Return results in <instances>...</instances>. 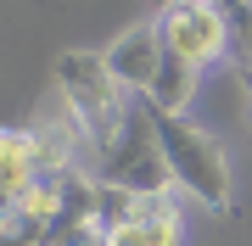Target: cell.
Returning <instances> with one entry per match:
<instances>
[{"label": "cell", "mask_w": 252, "mask_h": 246, "mask_svg": "<svg viewBox=\"0 0 252 246\" xmlns=\"http://www.w3.org/2000/svg\"><path fill=\"white\" fill-rule=\"evenodd\" d=\"M241 84H247V95H252V62H241Z\"/></svg>", "instance_id": "cell-11"}, {"label": "cell", "mask_w": 252, "mask_h": 246, "mask_svg": "<svg viewBox=\"0 0 252 246\" xmlns=\"http://www.w3.org/2000/svg\"><path fill=\"white\" fill-rule=\"evenodd\" d=\"M90 157H95V179L101 185H124V191H140V196H174L180 191L168 157H162L157 118L146 107V95H135V107L124 112V123L107 140H95Z\"/></svg>", "instance_id": "cell-1"}, {"label": "cell", "mask_w": 252, "mask_h": 246, "mask_svg": "<svg viewBox=\"0 0 252 246\" xmlns=\"http://www.w3.org/2000/svg\"><path fill=\"white\" fill-rule=\"evenodd\" d=\"M157 6V17H168V11H180V6H190V0H152Z\"/></svg>", "instance_id": "cell-10"}, {"label": "cell", "mask_w": 252, "mask_h": 246, "mask_svg": "<svg viewBox=\"0 0 252 246\" xmlns=\"http://www.w3.org/2000/svg\"><path fill=\"white\" fill-rule=\"evenodd\" d=\"M101 56H107L112 79L124 84L129 95H146V90H152V79H157V67H162V56H168V45H162V23H135V28H124Z\"/></svg>", "instance_id": "cell-5"}, {"label": "cell", "mask_w": 252, "mask_h": 246, "mask_svg": "<svg viewBox=\"0 0 252 246\" xmlns=\"http://www.w3.org/2000/svg\"><path fill=\"white\" fill-rule=\"evenodd\" d=\"M56 90H62V107L84 123L90 146L107 140L124 123V112L135 107V95L112 79V67H107L101 51H62L56 56Z\"/></svg>", "instance_id": "cell-3"}, {"label": "cell", "mask_w": 252, "mask_h": 246, "mask_svg": "<svg viewBox=\"0 0 252 246\" xmlns=\"http://www.w3.org/2000/svg\"><path fill=\"white\" fill-rule=\"evenodd\" d=\"M230 11V28H235V45H241V62H252V0H219Z\"/></svg>", "instance_id": "cell-9"}, {"label": "cell", "mask_w": 252, "mask_h": 246, "mask_svg": "<svg viewBox=\"0 0 252 246\" xmlns=\"http://www.w3.org/2000/svg\"><path fill=\"white\" fill-rule=\"evenodd\" d=\"M202 90V67H190L185 56H162V67H157V79H152V90H146V107L152 112H190V101H196Z\"/></svg>", "instance_id": "cell-7"}, {"label": "cell", "mask_w": 252, "mask_h": 246, "mask_svg": "<svg viewBox=\"0 0 252 246\" xmlns=\"http://www.w3.org/2000/svg\"><path fill=\"white\" fill-rule=\"evenodd\" d=\"M39 179V146L34 129H0V213Z\"/></svg>", "instance_id": "cell-6"}, {"label": "cell", "mask_w": 252, "mask_h": 246, "mask_svg": "<svg viewBox=\"0 0 252 246\" xmlns=\"http://www.w3.org/2000/svg\"><path fill=\"white\" fill-rule=\"evenodd\" d=\"M107 246H185L180 207H162V213H152V219L112 224V229H107Z\"/></svg>", "instance_id": "cell-8"}, {"label": "cell", "mask_w": 252, "mask_h": 246, "mask_svg": "<svg viewBox=\"0 0 252 246\" xmlns=\"http://www.w3.org/2000/svg\"><path fill=\"white\" fill-rule=\"evenodd\" d=\"M162 23V45L174 56H185L190 67H213L235 51V28H230V11L219 0H190V6L168 11Z\"/></svg>", "instance_id": "cell-4"}, {"label": "cell", "mask_w": 252, "mask_h": 246, "mask_svg": "<svg viewBox=\"0 0 252 246\" xmlns=\"http://www.w3.org/2000/svg\"><path fill=\"white\" fill-rule=\"evenodd\" d=\"M152 118H157L162 157L174 168V185L202 207H230V157L219 146V135L185 112H152Z\"/></svg>", "instance_id": "cell-2"}]
</instances>
